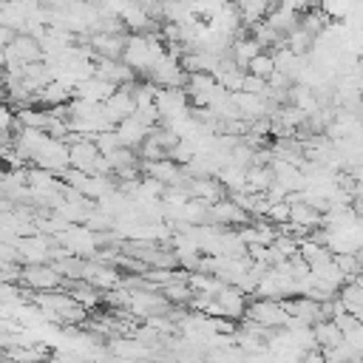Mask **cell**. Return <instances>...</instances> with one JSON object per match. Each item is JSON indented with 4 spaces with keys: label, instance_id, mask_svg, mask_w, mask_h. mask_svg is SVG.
<instances>
[{
    "label": "cell",
    "instance_id": "6da1fadb",
    "mask_svg": "<svg viewBox=\"0 0 363 363\" xmlns=\"http://www.w3.org/2000/svg\"><path fill=\"white\" fill-rule=\"evenodd\" d=\"M286 309L281 301H269V298H255L252 303H247V320L258 323L264 329H281L286 323Z\"/></svg>",
    "mask_w": 363,
    "mask_h": 363
},
{
    "label": "cell",
    "instance_id": "7a4b0ae2",
    "mask_svg": "<svg viewBox=\"0 0 363 363\" xmlns=\"http://www.w3.org/2000/svg\"><path fill=\"white\" fill-rule=\"evenodd\" d=\"M99 159H102V153H99V147H96L94 139H74V142L68 145V164H71L74 170L94 173V167H96Z\"/></svg>",
    "mask_w": 363,
    "mask_h": 363
},
{
    "label": "cell",
    "instance_id": "3957f363",
    "mask_svg": "<svg viewBox=\"0 0 363 363\" xmlns=\"http://www.w3.org/2000/svg\"><path fill=\"white\" fill-rule=\"evenodd\" d=\"M150 125L145 122V119H139L136 113L133 116H128V119H122L119 125H116V136H119V142H122V147H139L147 136H150Z\"/></svg>",
    "mask_w": 363,
    "mask_h": 363
},
{
    "label": "cell",
    "instance_id": "277c9868",
    "mask_svg": "<svg viewBox=\"0 0 363 363\" xmlns=\"http://www.w3.org/2000/svg\"><path fill=\"white\" fill-rule=\"evenodd\" d=\"M216 306H218V315H221V318H238V315H247L244 292H241L238 286H230V284H224V286L216 292Z\"/></svg>",
    "mask_w": 363,
    "mask_h": 363
},
{
    "label": "cell",
    "instance_id": "5b68a950",
    "mask_svg": "<svg viewBox=\"0 0 363 363\" xmlns=\"http://www.w3.org/2000/svg\"><path fill=\"white\" fill-rule=\"evenodd\" d=\"M113 91H116V85H113V82H105V79H99V77H88L85 82H79V85L74 88L77 99H88V102H96V105H102Z\"/></svg>",
    "mask_w": 363,
    "mask_h": 363
},
{
    "label": "cell",
    "instance_id": "8992f818",
    "mask_svg": "<svg viewBox=\"0 0 363 363\" xmlns=\"http://www.w3.org/2000/svg\"><path fill=\"white\" fill-rule=\"evenodd\" d=\"M264 48L252 40V37H238V40H233V48H230V57H233V62L241 68V71H247V65L261 54Z\"/></svg>",
    "mask_w": 363,
    "mask_h": 363
},
{
    "label": "cell",
    "instance_id": "52a82bcc",
    "mask_svg": "<svg viewBox=\"0 0 363 363\" xmlns=\"http://www.w3.org/2000/svg\"><path fill=\"white\" fill-rule=\"evenodd\" d=\"M312 332H315L318 349H332V346H340V343H343V332L337 329V323H335L332 318L318 320V323L312 326Z\"/></svg>",
    "mask_w": 363,
    "mask_h": 363
},
{
    "label": "cell",
    "instance_id": "ba28073f",
    "mask_svg": "<svg viewBox=\"0 0 363 363\" xmlns=\"http://www.w3.org/2000/svg\"><path fill=\"white\" fill-rule=\"evenodd\" d=\"M337 298H340V303L346 306V312H352L354 318L363 315V286H360L357 281H346V284L340 286Z\"/></svg>",
    "mask_w": 363,
    "mask_h": 363
},
{
    "label": "cell",
    "instance_id": "9c48e42d",
    "mask_svg": "<svg viewBox=\"0 0 363 363\" xmlns=\"http://www.w3.org/2000/svg\"><path fill=\"white\" fill-rule=\"evenodd\" d=\"M23 278H26L31 286L45 289V286H54V284L60 281V272H57L54 267H37V264H31V267L23 272Z\"/></svg>",
    "mask_w": 363,
    "mask_h": 363
},
{
    "label": "cell",
    "instance_id": "30bf717a",
    "mask_svg": "<svg viewBox=\"0 0 363 363\" xmlns=\"http://www.w3.org/2000/svg\"><path fill=\"white\" fill-rule=\"evenodd\" d=\"M247 74H252V77H261V79H267L269 82V77L275 74V60H272V54H267V51H261L250 65H247Z\"/></svg>",
    "mask_w": 363,
    "mask_h": 363
},
{
    "label": "cell",
    "instance_id": "8fae6325",
    "mask_svg": "<svg viewBox=\"0 0 363 363\" xmlns=\"http://www.w3.org/2000/svg\"><path fill=\"white\" fill-rule=\"evenodd\" d=\"M332 258H335L337 269L346 275V281H354L360 275V264H357V255L354 252H335Z\"/></svg>",
    "mask_w": 363,
    "mask_h": 363
},
{
    "label": "cell",
    "instance_id": "7c38bea8",
    "mask_svg": "<svg viewBox=\"0 0 363 363\" xmlns=\"http://www.w3.org/2000/svg\"><path fill=\"white\" fill-rule=\"evenodd\" d=\"M267 218L272 224H289V201L286 199L284 201H272L269 210H267Z\"/></svg>",
    "mask_w": 363,
    "mask_h": 363
},
{
    "label": "cell",
    "instance_id": "4fadbf2b",
    "mask_svg": "<svg viewBox=\"0 0 363 363\" xmlns=\"http://www.w3.org/2000/svg\"><path fill=\"white\" fill-rule=\"evenodd\" d=\"M301 363H326V360H323V352L320 349H309V352H303Z\"/></svg>",
    "mask_w": 363,
    "mask_h": 363
},
{
    "label": "cell",
    "instance_id": "5bb4252c",
    "mask_svg": "<svg viewBox=\"0 0 363 363\" xmlns=\"http://www.w3.org/2000/svg\"><path fill=\"white\" fill-rule=\"evenodd\" d=\"M9 125H11V113H9V108H6V105H0V128L6 130Z\"/></svg>",
    "mask_w": 363,
    "mask_h": 363
},
{
    "label": "cell",
    "instance_id": "9a60e30c",
    "mask_svg": "<svg viewBox=\"0 0 363 363\" xmlns=\"http://www.w3.org/2000/svg\"><path fill=\"white\" fill-rule=\"evenodd\" d=\"M354 255H357V264H360V272H363V247H360Z\"/></svg>",
    "mask_w": 363,
    "mask_h": 363
}]
</instances>
